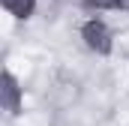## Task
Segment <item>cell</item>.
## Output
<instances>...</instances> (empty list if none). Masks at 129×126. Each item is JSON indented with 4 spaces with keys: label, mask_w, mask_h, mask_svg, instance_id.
<instances>
[{
    "label": "cell",
    "mask_w": 129,
    "mask_h": 126,
    "mask_svg": "<svg viewBox=\"0 0 129 126\" xmlns=\"http://www.w3.org/2000/svg\"><path fill=\"white\" fill-rule=\"evenodd\" d=\"M81 42H84L87 51H93L99 57H108V54L114 51V33H111V27H108L102 18H96V15L81 24Z\"/></svg>",
    "instance_id": "1"
},
{
    "label": "cell",
    "mask_w": 129,
    "mask_h": 126,
    "mask_svg": "<svg viewBox=\"0 0 129 126\" xmlns=\"http://www.w3.org/2000/svg\"><path fill=\"white\" fill-rule=\"evenodd\" d=\"M0 105L9 117H18L24 111V87L12 69H3L0 75Z\"/></svg>",
    "instance_id": "2"
},
{
    "label": "cell",
    "mask_w": 129,
    "mask_h": 126,
    "mask_svg": "<svg viewBox=\"0 0 129 126\" xmlns=\"http://www.w3.org/2000/svg\"><path fill=\"white\" fill-rule=\"evenodd\" d=\"M0 3H3V9H6L12 18L27 21L33 12H36V3H39V0H0Z\"/></svg>",
    "instance_id": "3"
},
{
    "label": "cell",
    "mask_w": 129,
    "mask_h": 126,
    "mask_svg": "<svg viewBox=\"0 0 129 126\" xmlns=\"http://www.w3.org/2000/svg\"><path fill=\"white\" fill-rule=\"evenodd\" d=\"M87 9H120V0H81Z\"/></svg>",
    "instance_id": "4"
},
{
    "label": "cell",
    "mask_w": 129,
    "mask_h": 126,
    "mask_svg": "<svg viewBox=\"0 0 129 126\" xmlns=\"http://www.w3.org/2000/svg\"><path fill=\"white\" fill-rule=\"evenodd\" d=\"M120 9H123V12H129V0H120Z\"/></svg>",
    "instance_id": "5"
}]
</instances>
